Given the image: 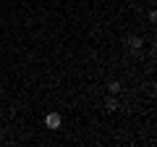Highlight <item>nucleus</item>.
Here are the masks:
<instances>
[{"instance_id":"nucleus-1","label":"nucleus","mask_w":157,"mask_h":147,"mask_svg":"<svg viewBox=\"0 0 157 147\" xmlns=\"http://www.w3.org/2000/svg\"><path fill=\"white\" fill-rule=\"evenodd\" d=\"M45 126H47V129H52V131H58V129L63 126V116L55 113V110H52V113H47V116H45Z\"/></svg>"},{"instance_id":"nucleus-2","label":"nucleus","mask_w":157,"mask_h":147,"mask_svg":"<svg viewBox=\"0 0 157 147\" xmlns=\"http://www.w3.org/2000/svg\"><path fill=\"white\" fill-rule=\"evenodd\" d=\"M126 45H128L131 50H141V47H144V40L136 37V34H131V37H126Z\"/></svg>"},{"instance_id":"nucleus-3","label":"nucleus","mask_w":157,"mask_h":147,"mask_svg":"<svg viewBox=\"0 0 157 147\" xmlns=\"http://www.w3.org/2000/svg\"><path fill=\"white\" fill-rule=\"evenodd\" d=\"M105 108L110 110V113H113V110H118V108H121V102H118V95H107V97H105Z\"/></svg>"},{"instance_id":"nucleus-4","label":"nucleus","mask_w":157,"mask_h":147,"mask_svg":"<svg viewBox=\"0 0 157 147\" xmlns=\"http://www.w3.org/2000/svg\"><path fill=\"white\" fill-rule=\"evenodd\" d=\"M121 89H123L121 81H110V84H107V92H110V95H121Z\"/></svg>"}]
</instances>
